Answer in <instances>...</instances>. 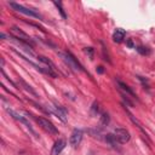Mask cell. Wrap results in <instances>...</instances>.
Wrapping results in <instances>:
<instances>
[{
  "label": "cell",
  "mask_w": 155,
  "mask_h": 155,
  "mask_svg": "<svg viewBox=\"0 0 155 155\" xmlns=\"http://www.w3.org/2000/svg\"><path fill=\"white\" fill-rule=\"evenodd\" d=\"M58 56L63 59V62L70 68V69H73L74 71H81V70H84V68H82V65L78 62V59L74 57V54L71 53V52H69V51H64V52H58Z\"/></svg>",
  "instance_id": "obj_1"
},
{
  "label": "cell",
  "mask_w": 155,
  "mask_h": 155,
  "mask_svg": "<svg viewBox=\"0 0 155 155\" xmlns=\"http://www.w3.org/2000/svg\"><path fill=\"white\" fill-rule=\"evenodd\" d=\"M25 114H27V115H30V116L36 121V124H38L42 130H45L46 132H48V133H51V134H58L57 127H56L51 121H48L47 119L41 117V116H35V115H33V114H30V113H28V111H25Z\"/></svg>",
  "instance_id": "obj_2"
},
{
  "label": "cell",
  "mask_w": 155,
  "mask_h": 155,
  "mask_svg": "<svg viewBox=\"0 0 155 155\" xmlns=\"http://www.w3.org/2000/svg\"><path fill=\"white\" fill-rule=\"evenodd\" d=\"M8 5H10L15 11H17V12H19V13H23V15L29 16V17H34V18L42 19L41 15L38 13L36 11L31 10V8H28V7H25V6H23V5H19V4H17V2H8Z\"/></svg>",
  "instance_id": "obj_3"
},
{
  "label": "cell",
  "mask_w": 155,
  "mask_h": 155,
  "mask_svg": "<svg viewBox=\"0 0 155 155\" xmlns=\"http://www.w3.org/2000/svg\"><path fill=\"white\" fill-rule=\"evenodd\" d=\"M5 109H6V111H7V113H8V114H10V115L13 117V119H16V120H18L19 122H22L23 125H25V127H27V128H28V130H29V131H30V132H31V133H33L35 137H38V134H36V133H35V131L31 128L30 124L27 121V119H25L24 116L19 115L17 111H15V110H12V109H10V108H7V107H5Z\"/></svg>",
  "instance_id": "obj_4"
},
{
  "label": "cell",
  "mask_w": 155,
  "mask_h": 155,
  "mask_svg": "<svg viewBox=\"0 0 155 155\" xmlns=\"http://www.w3.org/2000/svg\"><path fill=\"white\" fill-rule=\"evenodd\" d=\"M82 136H84V132L82 130H79V128H75L71 134H70V138H69V142H70V145L73 148H78L82 140Z\"/></svg>",
  "instance_id": "obj_5"
},
{
  "label": "cell",
  "mask_w": 155,
  "mask_h": 155,
  "mask_svg": "<svg viewBox=\"0 0 155 155\" xmlns=\"http://www.w3.org/2000/svg\"><path fill=\"white\" fill-rule=\"evenodd\" d=\"M47 113H48V114H53V115H56V116H57L59 120H62L63 122L67 121V117H65V110L63 109V107H61V105H58V104H54V105L51 107V108L47 107Z\"/></svg>",
  "instance_id": "obj_6"
},
{
  "label": "cell",
  "mask_w": 155,
  "mask_h": 155,
  "mask_svg": "<svg viewBox=\"0 0 155 155\" xmlns=\"http://www.w3.org/2000/svg\"><path fill=\"white\" fill-rule=\"evenodd\" d=\"M114 134L117 137V139L121 142V143H126L130 140L131 136H130V132L126 130V128H115L114 130Z\"/></svg>",
  "instance_id": "obj_7"
},
{
  "label": "cell",
  "mask_w": 155,
  "mask_h": 155,
  "mask_svg": "<svg viewBox=\"0 0 155 155\" xmlns=\"http://www.w3.org/2000/svg\"><path fill=\"white\" fill-rule=\"evenodd\" d=\"M65 145H67L65 139L59 138V139H58V140H56V142H54V144L52 145L51 155H58V154H61V153H62V150L65 148Z\"/></svg>",
  "instance_id": "obj_8"
},
{
  "label": "cell",
  "mask_w": 155,
  "mask_h": 155,
  "mask_svg": "<svg viewBox=\"0 0 155 155\" xmlns=\"http://www.w3.org/2000/svg\"><path fill=\"white\" fill-rule=\"evenodd\" d=\"M105 142H107L109 145H111L114 149H119V148H120V144H121V142L117 139V137H116L114 133H108V134L105 136Z\"/></svg>",
  "instance_id": "obj_9"
},
{
  "label": "cell",
  "mask_w": 155,
  "mask_h": 155,
  "mask_svg": "<svg viewBox=\"0 0 155 155\" xmlns=\"http://www.w3.org/2000/svg\"><path fill=\"white\" fill-rule=\"evenodd\" d=\"M125 35H126L125 30L121 29V28H117V29H115V31L113 33V40H114L115 42L120 44V42H122V40L125 39Z\"/></svg>",
  "instance_id": "obj_10"
},
{
  "label": "cell",
  "mask_w": 155,
  "mask_h": 155,
  "mask_svg": "<svg viewBox=\"0 0 155 155\" xmlns=\"http://www.w3.org/2000/svg\"><path fill=\"white\" fill-rule=\"evenodd\" d=\"M124 109H125V111H126V114L128 115V117H130V120H131V121H132V122H133V124H134V125H136V126H137V127H138V128H139V130H140V131H142V132H143V133H144V134L147 136V133H145V131H144V128H143V126H142V124L139 122V120H138V119H137V117H136V116H134V115H133L132 113H130V110H128V109H127L126 107H124Z\"/></svg>",
  "instance_id": "obj_11"
},
{
  "label": "cell",
  "mask_w": 155,
  "mask_h": 155,
  "mask_svg": "<svg viewBox=\"0 0 155 155\" xmlns=\"http://www.w3.org/2000/svg\"><path fill=\"white\" fill-rule=\"evenodd\" d=\"M116 82H117V86L121 88V90H124L127 94H130V96H132L133 98H137V94L133 92V90L128 86V85H126L125 82H122V81H120V80H116Z\"/></svg>",
  "instance_id": "obj_12"
},
{
  "label": "cell",
  "mask_w": 155,
  "mask_h": 155,
  "mask_svg": "<svg viewBox=\"0 0 155 155\" xmlns=\"http://www.w3.org/2000/svg\"><path fill=\"white\" fill-rule=\"evenodd\" d=\"M38 59L41 62V63H44L47 68H50V69H52V70H54L56 71V65L47 58V57H45V56H38Z\"/></svg>",
  "instance_id": "obj_13"
},
{
  "label": "cell",
  "mask_w": 155,
  "mask_h": 155,
  "mask_svg": "<svg viewBox=\"0 0 155 155\" xmlns=\"http://www.w3.org/2000/svg\"><path fill=\"white\" fill-rule=\"evenodd\" d=\"M19 84H21V85L23 86V88H24L25 91H28V92H29L30 94H33L34 97H38V93H36V92H35V91H34V90L31 88V86H30V85H28V84H27V82H25L24 80L19 79Z\"/></svg>",
  "instance_id": "obj_14"
},
{
  "label": "cell",
  "mask_w": 155,
  "mask_h": 155,
  "mask_svg": "<svg viewBox=\"0 0 155 155\" xmlns=\"http://www.w3.org/2000/svg\"><path fill=\"white\" fill-rule=\"evenodd\" d=\"M101 45H102V53H103V59L110 63V62H111V61H110V56H109V52H108V50H107L105 45H104L102 41H101Z\"/></svg>",
  "instance_id": "obj_15"
},
{
  "label": "cell",
  "mask_w": 155,
  "mask_h": 155,
  "mask_svg": "<svg viewBox=\"0 0 155 155\" xmlns=\"http://www.w3.org/2000/svg\"><path fill=\"white\" fill-rule=\"evenodd\" d=\"M110 121V117H109V114L108 113H103L102 116H101V125L103 126H107Z\"/></svg>",
  "instance_id": "obj_16"
},
{
  "label": "cell",
  "mask_w": 155,
  "mask_h": 155,
  "mask_svg": "<svg viewBox=\"0 0 155 155\" xmlns=\"http://www.w3.org/2000/svg\"><path fill=\"white\" fill-rule=\"evenodd\" d=\"M98 113H99V105H98L97 102H94V103L92 104V107H91V115H92V116H96Z\"/></svg>",
  "instance_id": "obj_17"
},
{
  "label": "cell",
  "mask_w": 155,
  "mask_h": 155,
  "mask_svg": "<svg viewBox=\"0 0 155 155\" xmlns=\"http://www.w3.org/2000/svg\"><path fill=\"white\" fill-rule=\"evenodd\" d=\"M137 51H138L140 54H143V56H148V54L150 53V50H149L148 47H144V46H138V47H137Z\"/></svg>",
  "instance_id": "obj_18"
},
{
  "label": "cell",
  "mask_w": 155,
  "mask_h": 155,
  "mask_svg": "<svg viewBox=\"0 0 155 155\" xmlns=\"http://www.w3.org/2000/svg\"><path fill=\"white\" fill-rule=\"evenodd\" d=\"M53 4H54V5L57 6V8L59 10V13L62 15V17L65 19V18H67V15H65V12H64V10H63V7H62V2H57V1H54Z\"/></svg>",
  "instance_id": "obj_19"
},
{
  "label": "cell",
  "mask_w": 155,
  "mask_h": 155,
  "mask_svg": "<svg viewBox=\"0 0 155 155\" xmlns=\"http://www.w3.org/2000/svg\"><path fill=\"white\" fill-rule=\"evenodd\" d=\"M85 53L90 57V59H93V53H94V50H93V47H86L85 50Z\"/></svg>",
  "instance_id": "obj_20"
},
{
  "label": "cell",
  "mask_w": 155,
  "mask_h": 155,
  "mask_svg": "<svg viewBox=\"0 0 155 155\" xmlns=\"http://www.w3.org/2000/svg\"><path fill=\"white\" fill-rule=\"evenodd\" d=\"M127 46H128V47H131V48H133V47H134V45H133V42H132V40H131V39H128V40H127Z\"/></svg>",
  "instance_id": "obj_21"
},
{
  "label": "cell",
  "mask_w": 155,
  "mask_h": 155,
  "mask_svg": "<svg viewBox=\"0 0 155 155\" xmlns=\"http://www.w3.org/2000/svg\"><path fill=\"white\" fill-rule=\"evenodd\" d=\"M97 70H98V73H101V74H102V73H103V67H98V69H97Z\"/></svg>",
  "instance_id": "obj_22"
}]
</instances>
